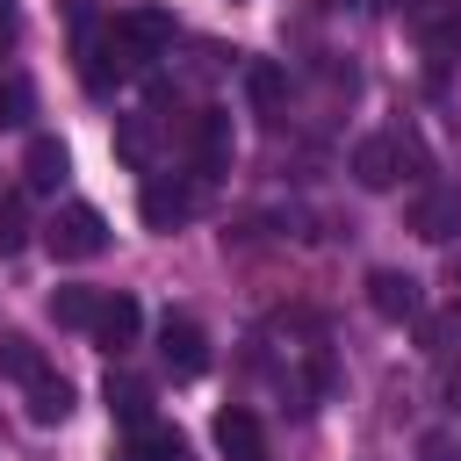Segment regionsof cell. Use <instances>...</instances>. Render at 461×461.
I'll list each match as a JSON object with an SVG mask.
<instances>
[{"mask_svg": "<svg viewBox=\"0 0 461 461\" xmlns=\"http://www.w3.org/2000/svg\"><path fill=\"white\" fill-rule=\"evenodd\" d=\"M158 360L173 367V382H194V375L209 367V339H202V324H194V317H166V324H158Z\"/></svg>", "mask_w": 461, "mask_h": 461, "instance_id": "obj_4", "label": "cell"}, {"mask_svg": "<svg viewBox=\"0 0 461 461\" xmlns=\"http://www.w3.org/2000/svg\"><path fill=\"white\" fill-rule=\"evenodd\" d=\"M22 389H29V425H65V418H72V382H65V375L43 367V375L22 382Z\"/></svg>", "mask_w": 461, "mask_h": 461, "instance_id": "obj_12", "label": "cell"}, {"mask_svg": "<svg viewBox=\"0 0 461 461\" xmlns=\"http://www.w3.org/2000/svg\"><path fill=\"white\" fill-rule=\"evenodd\" d=\"M245 94H252V108H281V94H288V72H281L274 58H252V65H245Z\"/></svg>", "mask_w": 461, "mask_h": 461, "instance_id": "obj_16", "label": "cell"}, {"mask_svg": "<svg viewBox=\"0 0 461 461\" xmlns=\"http://www.w3.org/2000/svg\"><path fill=\"white\" fill-rule=\"evenodd\" d=\"M101 43H108V65H115V72H144V65L173 43V14H166V7H122Z\"/></svg>", "mask_w": 461, "mask_h": 461, "instance_id": "obj_1", "label": "cell"}, {"mask_svg": "<svg viewBox=\"0 0 461 461\" xmlns=\"http://www.w3.org/2000/svg\"><path fill=\"white\" fill-rule=\"evenodd\" d=\"M0 50H14V0H0Z\"/></svg>", "mask_w": 461, "mask_h": 461, "instance_id": "obj_21", "label": "cell"}, {"mask_svg": "<svg viewBox=\"0 0 461 461\" xmlns=\"http://www.w3.org/2000/svg\"><path fill=\"white\" fill-rule=\"evenodd\" d=\"M454 223H461V202H454L447 187H439V194H425V202L411 209V230H418V238H432V245H439V238H454Z\"/></svg>", "mask_w": 461, "mask_h": 461, "instance_id": "obj_13", "label": "cell"}, {"mask_svg": "<svg viewBox=\"0 0 461 461\" xmlns=\"http://www.w3.org/2000/svg\"><path fill=\"white\" fill-rule=\"evenodd\" d=\"M137 331H144L137 295H101V310H94V339H101L108 353H130V346H137Z\"/></svg>", "mask_w": 461, "mask_h": 461, "instance_id": "obj_8", "label": "cell"}, {"mask_svg": "<svg viewBox=\"0 0 461 461\" xmlns=\"http://www.w3.org/2000/svg\"><path fill=\"white\" fill-rule=\"evenodd\" d=\"M216 454H223V461H267V432H259V418H252L245 403L216 411Z\"/></svg>", "mask_w": 461, "mask_h": 461, "instance_id": "obj_7", "label": "cell"}, {"mask_svg": "<svg viewBox=\"0 0 461 461\" xmlns=\"http://www.w3.org/2000/svg\"><path fill=\"white\" fill-rule=\"evenodd\" d=\"M367 310H375L382 324H418V317H425V288H418L403 267H375V274H367Z\"/></svg>", "mask_w": 461, "mask_h": 461, "instance_id": "obj_3", "label": "cell"}, {"mask_svg": "<svg viewBox=\"0 0 461 461\" xmlns=\"http://www.w3.org/2000/svg\"><path fill=\"white\" fill-rule=\"evenodd\" d=\"M94 310H101L94 288H58V295H50V317L72 324V331H94Z\"/></svg>", "mask_w": 461, "mask_h": 461, "instance_id": "obj_17", "label": "cell"}, {"mask_svg": "<svg viewBox=\"0 0 461 461\" xmlns=\"http://www.w3.org/2000/svg\"><path fill=\"white\" fill-rule=\"evenodd\" d=\"M403 166H411V151H403L396 137H360V144H353V180H360L367 194L396 187V180H403Z\"/></svg>", "mask_w": 461, "mask_h": 461, "instance_id": "obj_5", "label": "cell"}, {"mask_svg": "<svg viewBox=\"0 0 461 461\" xmlns=\"http://www.w3.org/2000/svg\"><path fill=\"white\" fill-rule=\"evenodd\" d=\"M194 158H202V173H230V115L223 108L194 115Z\"/></svg>", "mask_w": 461, "mask_h": 461, "instance_id": "obj_11", "label": "cell"}, {"mask_svg": "<svg viewBox=\"0 0 461 461\" xmlns=\"http://www.w3.org/2000/svg\"><path fill=\"white\" fill-rule=\"evenodd\" d=\"M65 173H72V151H65L58 137H29V151H22V187H29V194H50Z\"/></svg>", "mask_w": 461, "mask_h": 461, "instance_id": "obj_9", "label": "cell"}, {"mask_svg": "<svg viewBox=\"0 0 461 461\" xmlns=\"http://www.w3.org/2000/svg\"><path fill=\"white\" fill-rule=\"evenodd\" d=\"M194 187L187 180H144V194H137V216H144V230H180L187 216H194Z\"/></svg>", "mask_w": 461, "mask_h": 461, "instance_id": "obj_6", "label": "cell"}, {"mask_svg": "<svg viewBox=\"0 0 461 461\" xmlns=\"http://www.w3.org/2000/svg\"><path fill=\"white\" fill-rule=\"evenodd\" d=\"M43 245H50L58 259H94V252H108V216H101V209H86V202H72V209H58V216H50Z\"/></svg>", "mask_w": 461, "mask_h": 461, "instance_id": "obj_2", "label": "cell"}, {"mask_svg": "<svg viewBox=\"0 0 461 461\" xmlns=\"http://www.w3.org/2000/svg\"><path fill=\"white\" fill-rule=\"evenodd\" d=\"M122 461H187V439L173 425H144V432H130Z\"/></svg>", "mask_w": 461, "mask_h": 461, "instance_id": "obj_14", "label": "cell"}, {"mask_svg": "<svg viewBox=\"0 0 461 461\" xmlns=\"http://www.w3.org/2000/svg\"><path fill=\"white\" fill-rule=\"evenodd\" d=\"M115 151H122V166H144L151 158V115H122L115 122Z\"/></svg>", "mask_w": 461, "mask_h": 461, "instance_id": "obj_19", "label": "cell"}, {"mask_svg": "<svg viewBox=\"0 0 461 461\" xmlns=\"http://www.w3.org/2000/svg\"><path fill=\"white\" fill-rule=\"evenodd\" d=\"M0 375H14V382H36V375H43V353H36L22 331H7V339H0Z\"/></svg>", "mask_w": 461, "mask_h": 461, "instance_id": "obj_18", "label": "cell"}, {"mask_svg": "<svg viewBox=\"0 0 461 461\" xmlns=\"http://www.w3.org/2000/svg\"><path fill=\"white\" fill-rule=\"evenodd\" d=\"M454 317H461V274H454Z\"/></svg>", "mask_w": 461, "mask_h": 461, "instance_id": "obj_22", "label": "cell"}, {"mask_svg": "<svg viewBox=\"0 0 461 461\" xmlns=\"http://www.w3.org/2000/svg\"><path fill=\"white\" fill-rule=\"evenodd\" d=\"M101 396H108V418H115V425H130V432H144V425H151V389H144L137 375H108V382H101Z\"/></svg>", "mask_w": 461, "mask_h": 461, "instance_id": "obj_10", "label": "cell"}, {"mask_svg": "<svg viewBox=\"0 0 461 461\" xmlns=\"http://www.w3.org/2000/svg\"><path fill=\"white\" fill-rule=\"evenodd\" d=\"M29 101H36V94H29V79H22V72H7V79H0V130H22V122H29Z\"/></svg>", "mask_w": 461, "mask_h": 461, "instance_id": "obj_20", "label": "cell"}, {"mask_svg": "<svg viewBox=\"0 0 461 461\" xmlns=\"http://www.w3.org/2000/svg\"><path fill=\"white\" fill-rule=\"evenodd\" d=\"M22 245H29V187L0 194V259H14Z\"/></svg>", "mask_w": 461, "mask_h": 461, "instance_id": "obj_15", "label": "cell"}]
</instances>
